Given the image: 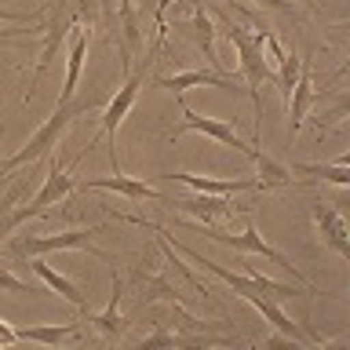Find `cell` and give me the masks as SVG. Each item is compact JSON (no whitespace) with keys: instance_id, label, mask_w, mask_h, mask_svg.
Listing matches in <instances>:
<instances>
[{"instance_id":"7a4b0ae2","label":"cell","mask_w":350,"mask_h":350,"mask_svg":"<svg viewBox=\"0 0 350 350\" xmlns=\"http://www.w3.org/2000/svg\"><path fill=\"white\" fill-rule=\"evenodd\" d=\"M223 26H226V37L234 44V51H237L241 73H245V81H248V98H252V106H256V135H259V128H262V84L273 77V70L267 66V59H262V29L248 33L245 26H237V22H230V18H223Z\"/></svg>"},{"instance_id":"f546056e","label":"cell","mask_w":350,"mask_h":350,"mask_svg":"<svg viewBox=\"0 0 350 350\" xmlns=\"http://www.w3.org/2000/svg\"><path fill=\"white\" fill-rule=\"evenodd\" d=\"M0 139H4V128H0Z\"/></svg>"},{"instance_id":"8fae6325","label":"cell","mask_w":350,"mask_h":350,"mask_svg":"<svg viewBox=\"0 0 350 350\" xmlns=\"http://www.w3.org/2000/svg\"><path fill=\"white\" fill-rule=\"evenodd\" d=\"M314 73H310V55L299 62V81H295L292 88V95H288V146L295 139H299V128H303V120L306 113H310V106H314Z\"/></svg>"},{"instance_id":"f1b7e54d","label":"cell","mask_w":350,"mask_h":350,"mask_svg":"<svg viewBox=\"0 0 350 350\" xmlns=\"http://www.w3.org/2000/svg\"><path fill=\"white\" fill-rule=\"evenodd\" d=\"M314 350H347V339H336V343H321V347H314Z\"/></svg>"},{"instance_id":"4fadbf2b","label":"cell","mask_w":350,"mask_h":350,"mask_svg":"<svg viewBox=\"0 0 350 350\" xmlns=\"http://www.w3.org/2000/svg\"><path fill=\"white\" fill-rule=\"evenodd\" d=\"M153 88H164L175 98H183L186 88H223V92H234V77H219L212 70H186V73H172V77H153Z\"/></svg>"},{"instance_id":"e0dca14e","label":"cell","mask_w":350,"mask_h":350,"mask_svg":"<svg viewBox=\"0 0 350 350\" xmlns=\"http://www.w3.org/2000/svg\"><path fill=\"white\" fill-rule=\"evenodd\" d=\"M190 29H193V40H197V48L204 51V62L212 66V73L226 77V73H223V66H219V59H215V22H212V15H208V8H204V4H197V0H193Z\"/></svg>"},{"instance_id":"4316f807","label":"cell","mask_w":350,"mask_h":350,"mask_svg":"<svg viewBox=\"0 0 350 350\" xmlns=\"http://www.w3.org/2000/svg\"><path fill=\"white\" fill-rule=\"evenodd\" d=\"M0 347H18V332H15V325H8V321H0Z\"/></svg>"},{"instance_id":"7c38bea8","label":"cell","mask_w":350,"mask_h":350,"mask_svg":"<svg viewBox=\"0 0 350 350\" xmlns=\"http://www.w3.org/2000/svg\"><path fill=\"white\" fill-rule=\"evenodd\" d=\"M81 186H84V190H113V193H124L128 201H157V204H168V197H161L146 179H131V175H124V172L103 175V179H84Z\"/></svg>"},{"instance_id":"7402d4cb","label":"cell","mask_w":350,"mask_h":350,"mask_svg":"<svg viewBox=\"0 0 350 350\" xmlns=\"http://www.w3.org/2000/svg\"><path fill=\"white\" fill-rule=\"evenodd\" d=\"M299 55L295 51H284V59L278 62V88H281V95H284V103H288V95H292V88L295 81H299Z\"/></svg>"},{"instance_id":"6da1fadb","label":"cell","mask_w":350,"mask_h":350,"mask_svg":"<svg viewBox=\"0 0 350 350\" xmlns=\"http://www.w3.org/2000/svg\"><path fill=\"white\" fill-rule=\"evenodd\" d=\"M92 106H95L92 98H84V103H77V98H73V103H59V106H55V113H51L48 120H44V124H40L37 131H33L26 146H22V150L15 153V157H8L4 164H0V183H4L15 168H22V164H29V161H37V157H48V153H51L55 146H59L62 131L70 128L81 113H88Z\"/></svg>"},{"instance_id":"30bf717a","label":"cell","mask_w":350,"mask_h":350,"mask_svg":"<svg viewBox=\"0 0 350 350\" xmlns=\"http://www.w3.org/2000/svg\"><path fill=\"white\" fill-rule=\"evenodd\" d=\"M168 183H183V186H193L197 193H212V197H234V193H267V186L259 179H204V175H193V172H172V175H161Z\"/></svg>"},{"instance_id":"9a60e30c","label":"cell","mask_w":350,"mask_h":350,"mask_svg":"<svg viewBox=\"0 0 350 350\" xmlns=\"http://www.w3.org/2000/svg\"><path fill=\"white\" fill-rule=\"evenodd\" d=\"M168 204H175L186 215H197V219H201V226H212V219H223V215H234L237 212V204L230 201V197H212V193L183 197V201H168Z\"/></svg>"},{"instance_id":"2e32d148","label":"cell","mask_w":350,"mask_h":350,"mask_svg":"<svg viewBox=\"0 0 350 350\" xmlns=\"http://www.w3.org/2000/svg\"><path fill=\"white\" fill-rule=\"evenodd\" d=\"M120 11V55H124V70L131 66V55H135L142 48V11L135 0H120L117 4Z\"/></svg>"},{"instance_id":"ac0fdd59","label":"cell","mask_w":350,"mask_h":350,"mask_svg":"<svg viewBox=\"0 0 350 350\" xmlns=\"http://www.w3.org/2000/svg\"><path fill=\"white\" fill-rule=\"evenodd\" d=\"M84 55H88V29L77 26L70 33V62H66V88H62L59 103H73L77 98V84H81V73H84Z\"/></svg>"},{"instance_id":"44dd1931","label":"cell","mask_w":350,"mask_h":350,"mask_svg":"<svg viewBox=\"0 0 350 350\" xmlns=\"http://www.w3.org/2000/svg\"><path fill=\"white\" fill-rule=\"evenodd\" d=\"M288 175H299V179H321V183H336V186H350L347 164H292Z\"/></svg>"},{"instance_id":"83f0119b","label":"cell","mask_w":350,"mask_h":350,"mask_svg":"<svg viewBox=\"0 0 350 350\" xmlns=\"http://www.w3.org/2000/svg\"><path fill=\"white\" fill-rule=\"evenodd\" d=\"M223 4H234L237 11H241V15H245L248 22H252V26H256V29H267V26H259V18L256 15H252V8H245V4H241V0H223Z\"/></svg>"},{"instance_id":"52a82bcc","label":"cell","mask_w":350,"mask_h":350,"mask_svg":"<svg viewBox=\"0 0 350 350\" xmlns=\"http://www.w3.org/2000/svg\"><path fill=\"white\" fill-rule=\"evenodd\" d=\"M131 350H237V343L219 339L212 332H168L164 325H157V332L146 336Z\"/></svg>"},{"instance_id":"cb8c5ba5","label":"cell","mask_w":350,"mask_h":350,"mask_svg":"<svg viewBox=\"0 0 350 350\" xmlns=\"http://www.w3.org/2000/svg\"><path fill=\"white\" fill-rule=\"evenodd\" d=\"M44 15H48V4H40L37 11H8V8H0V22H18V26H29V22H40Z\"/></svg>"},{"instance_id":"5bb4252c","label":"cell","mask_w":350,"mask_h":350,"mask_svg":"<svg viewBox=\"0 0 350 350\" xmlns=\"http://www.w3.org/2000/svg\"><path fill=\"white\" fill-rule=\"evenodd\" d=\"M120 278H117V270H109V306L103 314H95L92 321H95V328H98V336L103 339H109V343H117L120 336H124V328L131 325L128 317H120Z\"/></svg>"},{"instance_id":"5b68a950","label":"cell","mask_w":350,"mask_h":350,"mask_svg":"<svg viewBox=\"0 0 350 350\" xmlns=\"http://www.w3.org/2000/svg\"><path fill=\"white\" fill-rule=\"evenodd\" d=\"M179 109H183V124L175 128V131H168V139L175 142V139H183L186 131H201V135H208V139H215L219 146H226V150H237V153H245L248 161H256V146H252V142H245L237 135V128L230 124V120H215V117H201V113H193L190 106L183 103L179 98Z\"/></svg>"},{"instance_id":"d4e9b609","label":"cell","mask_w":350,"mask_h":350,"mask_svg":"<svg viewBox=\"0 0 350 350\" xmlns=\"http://www.w3.org/2000/svg\"><path fill=\"white\" fill-rule=\"evenodd\" d=\"M262 350H306L299 339H288V336H267V343H262Z\"/></svg>"},{"instance_id":"3957f363","label":"cell","mask_w":350,"mask_h":350,"mask_svg":"<svg viewBox=\"0 0 350 350\" xmlns=\"http://www.w3.org/2000/svg\"><path fill=\"white\" fill-rule=\"evenodd\" d=\"M73 186H77V179H73V175L62 168L59 161L51 157V164H48V175H44V186H40V193L33 197L29 204H22V208H11V212H4V219H0V237H8L11 230L22 226L26 219H33V215H44L51 204L66 201V197L73 193Z\"/></svg>"},{"instance_id":"9c48e42d","label":"cell","mask_w":350,"mask_h":350,"mask_svg":"<svg viewBox=\"0 0 350 350\" xmlns=\"http://www.w3.org/2000/svg\"><path fill=\"white\" fill-rule=\"evenodd\" d=\"M310 215H314V226H317V237H321V245H325V248H332L339 259H350L347 219L339 215L328 201H314V204H310Z\"/></svg>"},{"instance_id":"277c9868","label":"cell","mask_w":350,"mask_h":350,"mask_svg":"<svg viewBox=\"0 0 350 350\" xmlns=\"http://www.w3.org/2000/svg\"><path fill=\"white\" fill-rule=\"evenodd\" d=\"M201 234H204V237H212V241H219V245H226V248H237V252H245V256H262V259L278 262V267H281V270H288L292 278L303 284V288L317 292L314 284L306 281L299 270H295V262H292L288 256H284V252H278L273 245H267V237H262L256 226H245V230H241V234H223V230H215V226H201Z\"/></svg>"},{"instance_id":"ba28073f","label":"cell","mask_w":350,"mask_h":350,"mask_svg":"<svg viewBox=\"0 0 350 350\" xmlns=\"http://www.w3.org/2000/svg\"><path fill=\"white\" fill-rule=\"evenodd\" d=\"M142 81H146V70H135V73H128V81L117 88V95L109 98V106L103 109V128H98V135H106L109 142H113V150H117V128H120V120L128 117V109L135 106ZM98 135H92V139H98Z\"/></svg>"},{"instance_id":"603a6c76","label":"cell","mask_w":350,"mask_h":350,"mask_svg":"<svg viewBox=\"0 0 350 350\" xmlns=\"http://www.w3.org/2000/svg\"><path fill=\"white\" fill-rule=\"evenodd\" d=\"M0 292H15V295H26V292H40L37 284H29V281H22L18 273H11L0 267Z\"/></svg>"},{"instance_id":"484cf974","label":"cell","mask_w":350,"mask_h":350,"mask_svg":"<svg viewBox=\"0 0 350 350\" xmlns=\"http://www.w3.org/2000/svg\"><path fill=\"white\" fill-rule=\"evenodd\" d=\"M262 8H273V11H281V15H292V18H299V4L295 0H259Z\"/></svg>"},{"instance_id":"d6986e66","label":"cell","mask_w":350,"mask_h":350,"mask_svg":"<svg viewBox=\"0 0 350 350\" xmlns=\"http://www.w3.org/2000/svg\"><path fill=\"white\" fill-rule=\"evenodd\" d=\"M29 270L37 273V278H40L44 284H48V288H51L55 295H62L66 303H73V306H77V310H88V295H84L81 288H77V284H73L70 278H62L59 270H51L48 262H40V259H33V262H29Z\"/></svg>"},{"instance_id":"ffe728a7","label":"cell","mask_w":350,"mask_h":350,"mask_svg":"<svg viewBox=\"0 0 350 350\" xmlns=\"http://www.w3.org/2000/svg\"><path fill=\"white\" fill-rule=\"evenodd\" d=\"M18 343H37V347H59L62 339L81 336V325H26L15 328Z\"/></svg>"},{"instance_id":"8992f818","label":"cell","mask_w":350,"mask_h":350,"mask_svg":"<svg viewBox=\"0 0 350 350\" xmlns=\"http://www.w3.org/2000/svg\"><path fill=\"white\" fill-rule=\"evenodd\" d=\"M98 234V226L88 230H62V234H22L18 241H11V256H29L40 259L44 252H66V248H92V237Z\"/></svg>"}]
</instances>
